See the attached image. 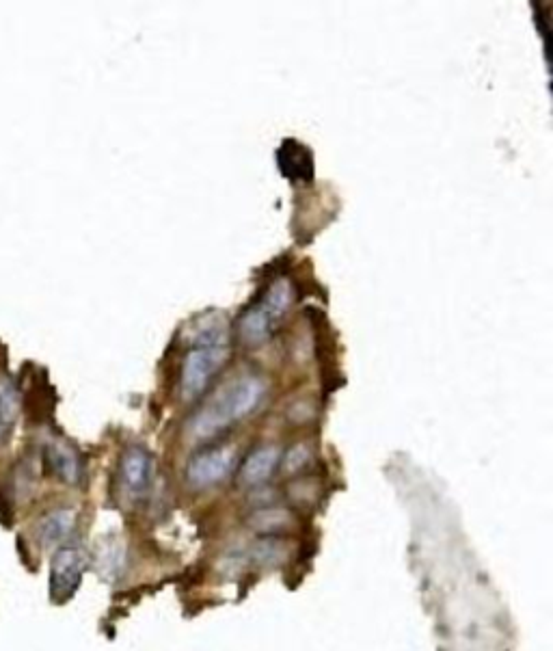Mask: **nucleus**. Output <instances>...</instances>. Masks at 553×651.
<instances>
[{
	"label": "nucleus",
	"instance_id": "f257e3e1",
	"mask_svg": "<svg viewBox=\"0 0 553 651\" xmlns=\"http://www.w3.org/2000/svg\"><path fill=\"white\" fill-rule=\"evenodd\" d=\"M268 385L258 375H247L229 385L227 392L214 398V403L201 409L191 422V435L195 440H212L234 422L245 420L266 398Z\"/></svg>",
	"mask_w": 553,
	"mask_h": 651
},
{
	"label": "nucleus",
	"instance_id": "f03ea898",
	"mask_svg": "<svg viewBox=\"0 0 553 651\" xmlns=\"http://www.w3.org/2000/svg\"><path fill=\"white\" fill-rule=\"evenodd\" d=\"M229 351L221 334H210L204 342L186 353L180 370V394L184 401H195L208 390L210 381L227 362Z\"/></svg>",
	"mask_w": 553,
	"mask_h": 651
},
{
	"label": "nucleus",
	"instance_id": "7ed1b4c3",
	"mask_svg": "<svg viewBox=\"0 0 553 651\" xmlns=\"http://www.w3.org/2000/svg\"><path fill=\"white\" fill-rule=\"evenodd\" d=\"M89 567V554L80 546H61L50 563V597L52 602L72 600Z\"/></svg>",
	"mask_w": 553,
	"mask_h": 651
},
{
	"label": "nucleus",
	"instance_id": "20e7f679",
	"mask_svg": "<svg viewBox=\"0 0 553 651\" xmlns=\"http://www.w3.org/2000/svg\"><path fill=\"white\" fill-rule=\"evenodd\" d=\"M236 463L238 455L232 446H214L188 461L186 478L195 489L214 487L234 474Z\"/></svg>",
	"mask_w": 553,
	"mask_h": 651
},
{
	"label": "nucleus",
	"instance_id": "39448f33",
	"mask_svg": "<svg viewBox=\"0 0 553 651\" xmlns=\"http://www.w3.org/2000/svg\"><path fill=\"white\" fill-rule=\"evenodd\" d=\"M152 472V455L147 453L143 446L126 448V453L121 455L119 463V478L121 485H124V491L132 500H139L147 494V489L152 485Z\"/></svg>",
	"mask_w": 553,
	"mask_h": 651
},
{
	"label": "nucleus",
	"instance_id": "423d86ee",
	"mask_svg": "<svg viewBox=\"0 0 553 651\" xmlns=\"http://www.w3.org/2000/svg\"><path fill=\"white\" fill-rule=\"evenodd\" d=\"M281 461L279 448L273 444H264L253 450L240 468V481L249 487L264 485L273 476L275 468Z\"/></svg>",
	"mask_w": 553,
	"mask_h": 651
},
{
	"label": "nucleus",
	"instance_id": "0eeeda50",
	"mask_svg": "<svg viewBox=\"0 0 553 651\" xmlns=\"http://www.w3.org/2000/svg\"><path fill=\"white\" fill-rule=\"evenodd\" d=\"M76 528V511L74 509H55L46 513L37 522L35 535L42 548H55L74 533Z\"/></svg>",
	"mask_w": 553,
	"mask_h": 651
},
{
	"label": "nucleus",
	"instance_id": "6e6552de",
	"mask_svg": "<svg viewBox=\"0 0 553 651\" xmlns=\"http://www.w3.org/2000/svg\"><path fill=\"white\" fill-rule=\"evenodd\" d=\"M96 567H98V574L106 582H117L121 576H124V569H126L124 541L115 535L104 537L96 552Z\"/></svg>",
	"mask_w": 553,
	"mask_h": 651
},
{
	"label": "nucleus",
	"instance_id": "1a4fd4ad",
	"mask_svg": "<svg viewBox=\"0 0 553 651\" xmlns=\"http://www.w3.org/2000/svg\"><path fill=\"white\" fill-rule=\"evenodd\" d=\"M46 463L50 472H55L61 481L76 485L83 478V461H80L78 453L67 444H50L46 448Z\"/></svg>",
	"mask_w": 553,
	"mask_h": 651
},
{
	"label": "nucleus",
	"instance_id": "9d476101",
	"mask_svg": "<svg viewBox=\"0 0 553 651\" xmlns=\"http://www.w3.org/2000/svg\"><path fill=\"white\" fill-rule=\"evenodd\" d=\"M279 167L292 180H309L314 176V158L303 145L286 141L279 150Z\"/></svg>",
	"mask_w": 553,
	"mask_h": 651
},
{
	"label": "nucleus",
	"instance_id": "9b49d317",
	"mask_svg": "<svg viewBox=\"0 0 553 651\" xmlns=\"http://www.w3.org/2000/svg\"><path fill=\"white\" fill-rule=\"evenodd\" d=\"M20 414L18 385L9 377H0V446L7 442Z\"/></svg>",
	"mask_w": 553,
	"mask_h": 651
},
{
	"label": "nucleus",
	"instance_id": "f8f14e48",
	"mask_svg": "<svg viewBox=\"0 0 553 651\" xmlns=\"http://www.w3.org/2000/svg\"><path fill=\"white\" fill-rule=\"evenodd\" d=\"M271 329H273V318L268 316L260 305L249 308L238 321V334L247 344L264 342L268 336H271Z\"/></svg>",
	"mask_w": 553,
	"mask_h": 651
},
{
	"label": "nucleus",
	"instance_id": "ddd939ff",
	"mask_svg": "<svg viewBox=\"0 0 553 651\" xmlns=\"http://www.w3.org/2000/svg\"><path fill=\"white\" fill-rule=\"evenodd\" d=\"M292 297H294V292H292V284L288 282V279H277V282H273L271 288L266 290L260 308L275 321V318H281L290 310Z\"/></svg>",
	"mask_w": 553,
	"mask_h": 651
},
{
	"label": "nucleus",
	"instance_id": "4468645a",
	"mask_svg": "<svg viewBox=\"0 0 553 651\" xmlns=\"http://www.w3.org/2000/svg\"><path fill=\"white\" fill-rule=\"evenodd\" d=\"M251 524L258 530H277L290 524V515L286 509H258Z\"/></svg>",
	"mask_w": 553,
	"mask_h": 651
},
{
	"label": "nucleus",
	"instance_id": "2eb2a0df",
	"mask_svg": "<svg viewBox=\"0 0 553 651\" xmlns=\"http://www.w3.org/2000/svg\"><path fill=\"white\" fill-rule=\"evenodd\" d=\"M309 459H312V453H309V448L305 444L294 446V448H290V453L286 455V459H283V470H286V472H299L301 468H305V465L309 463Z\"/></svg>",
	"mask_w": 553,
	"mask_h": 651
},
{
	"label": "nucleus",
	"instance_id": "dca6fc26",
	"mask_svg": "<svg viewBox=\"0 0 553 651\" xmlns=\"http://www.w3.org/2000/svg\"><path fill=\"white\" fill-rule=\"evenodd\" d=\"M0 524L3 526H11L13 524V515H11V507L5 498H0Z\"/></svg>",
	"mask_w": 553,
	"mask_h": 651
}]
</instances>
